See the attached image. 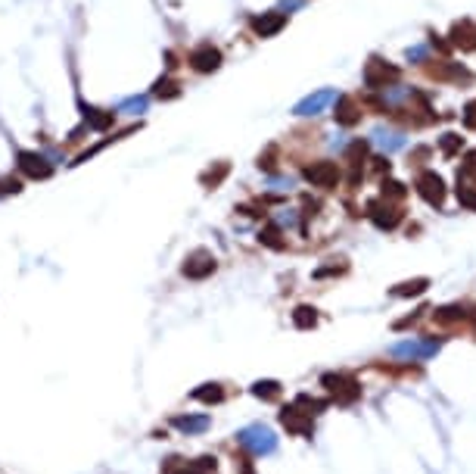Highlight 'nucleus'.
Instances as JSON below:
<instances>
[{"label": "nucleus", "instance_id": "nucleus-20", "mask_svg": "<svg viewBox=\"0 0 476 474\" xmlns=\"http://www.w3.org/2000/svg\"><path fill=\"white\" fill-rule=\"evenodd\" d=\"M252 393H256L258 399H265V403H274V399H280V384L277 380H256V384H252Z\"/></svg>", "mask_w": 476, "mask_h": 474}, {"label": "nucleus", "instance_id": "nucleus-21", "mask_svg": "<svg viewBox=\"0 0 476 474\" xmlns=\"http://www.w3.org/2000/svg\"><path fill=\"white\" fill-rule=\"evenodd\" d=\"M258 241H262L265 247H271V250H284L286 247V241H284V234H280L277 225H265L262 231H258Z\"/></svg>", "mask_w": 476, "mask_h": 474}, {"label": "nucleus", "instance_id": "nucleus-1", "mask_svg": "<svg viewBox=\"0 0 476 474\" xmlns=\"http://www.w3.org/2000/svg\"><path fill=\"white\" fill-rule=\"evenodd\" d=\"M321 387L343 406L355 403V399L362 397V384H358L352 375H345V371H327V375L321 378Z\"/></svg>", "mask_w": 476, "mask_h": 474}, {"label": "nucleus", "instance_id": "nucleus-31", "mask_svg": "<svg viewBox=\"0 0 476 474\" xmlns=\"http://www.w3.org/2000/svg\"><path fill=\"white\" fill-rule=\"evenodd\" d=\"M373 162H377V172H380V175H383V172L389 175V160H373Z\"/></svg>", "mask_w": 476, "mask_h": 474}, {"label": "nucleus", "instance_id": "nucleus-24", "mask_svg": "<svg viewBox=\"0 0 476 474\" xmlns=\"http://www.w3.org/2000/svg\"><path fill=\"white\" fill-rule=\"evenodd\" d=\"M10 193H22V178L0 175V197H10Z\"/></svg>", "mask_w": 476, "mask_h": 474}, {"label": "nucleus", "instance_id": "nucleus-3", "mask_svg": "<svg viewBox=\"0 0 476 474\" xmlns=\"http://www.w3.org/2000/svg\"><path fill=\"white\" fill-rule=\"evenodd\" d=\"M399 78H402L399 66L380 60V56H371V60H367V66H364V84H367V88H373V91L389 88V84H395Z\"/></svg>", "mask_w": 476, "mask_h": 474}, {"label": "nucleus", "instance_id": "nucleus-8", "mask_svg": "<svg viewBox=\"0 0 476 474\" xmlns=\"http://www.w3.org/2000/svg\"><path fill=\"white\" fill-rule=\"evenodd\" d=\"M280 425L290 430V434H296V437H312V434H315V421H312V415L302 412V409L296 406V403L280 409Z\"/></svg>", "mask_w": 476, "mask_h": 474}, {"label": "nucleus", "instance_id": "nucleus-17", "mask_svg": "<svg viewBox=\"0 0 476 474\" xmlns=\"http://www.w3.org/2000/svg\"><path fill=\"white\" fill-rule=\"evenodd\" d=\"M190 399H197V403H203V406H215V403L225 399V387L221 384H203L190 393Z\"/></svg>", "mask_w": 476, "mask_h": 474}, {"label": "nucleus", "instance_id": "nucleus-25", "mask_svg": "<svg viewBox=\"0 0 476 474\" xmlns=\"http://www.w3.org/2000/svg\"><path fill=\"white\" fill-rule=\"evenodd\" d=\"M258 169H265V172L277 169V147H274V143L265 150V153H258Z\"/></svg>", "mask_w": 476, "mask_h": 474}, {"label": "nucleus", "instance_id": "nucleus-13", "mask_svg": "<svg viewBox=\"0 0 476 474\" xmlns=\"http://www.w3.org/2000/svg\"><path fill=\"white\" fill-rule=\"evenodd\" d=\"M230 175V162L227 160H218V162H212L203 175H199V184H203L206 191H215V188H221V181Z\"/></svg>", "mask_w": 476, "mask_h": 474}, {"label": "nucleus", "instance_id": "nucleus-14", "mask_svg": "<svg viewBox=\"0 0 476 474\" xmlns=\"http://www.w3.org/2000/svg\"><path fill=\"white\" fill-rule=\"evenodd\" d=\"M181 82H178V78H168V75H162V78H156V82H153V97L156 100H162V103H165V100H178V97H181Z\"/></svg>", "mask_w": 476, "mask_h": 474}, {"label": "nucleus", "instance_id": "nucleus-7", "mask_svg": "<svg viewBox=\"0 0 476 474\" xmlns=\"http://www.w3.org/2000/svg\"><path fill=\"white\" fill-rule=\"evenodd\" d=\"M367 219H371L380 231H392L402 222V210L392 206L389 200H371V203H367Z\"/></svg>", "mask_w": 476, "mask_h": 474}, {"label": "nucleus", "instance_id": "nucleus-6", "mask_svg": "<svg viewBox=\"0 0 476 474\" xmlns=\"http://www.w3.org/2000/svg\"><path fill=\"white\" fill-rule=\"evenodd\" d=\"M215 269H218V260H215L209 250L199 247V250H193V253L184 260L181 275L190 278V281H206L209 275H215Z\"/></svg>", "mask_w": 476, "mask_h": 474}, {"label": "nucleus", "instance_id": "nucleus-32", "mask_svg": "<svg viewBox=\"0 0 476 474\" xmlns=\"http://www.w3.org/2000/svg\"><path fill=\"white\" fill-rule=\"evenodd\" d=\"M165 60H168V69H175V66H178V56H175V50H168V53H165Z\"/></svg>", "mask_w": 476, "mask_h": 474}, {"label": "nucleus", "instance_id": "nucleus-29", "mask_svg": "<svg viewBox=\"0 0 476 474\" xmlns=\"http://www.w3.org/2000/svg\"><path fill=\"white\" fill-rule=\"evenodd\" d=\"M458 200H461V206H467V210H476V191L458 188Z\"/></svg>", "mask_w": 476, "mask_h": 474}, {"label": "nucleus", "instance_id": "nucleus-5", "mask_svg": "<svg viewBox=\"0 0 476 474\" xmlns=\"http://www.w3.org/2000/svg\"><path fill=\"white\" fill-rule=\"evenodd\" d=\"M305 181L312 184V188H321V191H333L336 184H340V178H343V172L340 166H336L333 160H317L312 162V166H305Z\"/></svg>", "mask_w": 476, "mask_h": 474}, {"label": "nucleus", "instance_id": "nucleus-12", "mask_svg": "<svg viewBox=\"0 0 476 474\" xmlns=\"http://www.w3.org/2000/svg\"><path fill=\"white\" fill-rule=\"evenodd\" d=\"M333 119H336V125H345V128H352V125H358L362 122V106L355 103V97H340L336 100V106H333Z\"/></svg>", "mask_w": 476, "mask_h": 474}, {"label": "nucleus", "instance_id": "nucleus-19", "mask_svg": "<svg viewBox=\"0 0 476 474\" xmlns=\"http://www.w3.org/2000/svg\"><path fill=\"white\" fill-rule=\"evenodd\" d=\"M432 319H436V325H458V321L467 319V309L464 306H442L432 312Z\"/></svg>", "mask_w": 476, "mask_h": 474}, {"label": "nucleus", "instance_id": "nucleus-26", "mask_svg": "<svg viewBox=\"0 0 476 474\" xmlns=\"http://www.w3.org/2000/svg\"><path fill=\"white\" fill-rule=\"evenodd\" d=\"M408 193V188L402 181H392V178H389V181H383V200H389V197H395V200H402Z\"/></svg>", "mask_w": 476, "mask_h": 474}, {"label": "nucleus", "instance_id": "nucleus-23", "mask_svg": "<svg viewBox=\"0 0 476 474\" xmlns=\"http://www.w3.org/2000/svg\"><path fill=\"white\" fill-rule=\"evenodd\" d=\"M215 471H218V459L215 456H199L197 462L187 465L184 474H215Z\"/></svg>", "mask_w": 476, "mask_h": 474}, {"label": "nucleus", "instance_id": "nucleus-9", "mask_svg": "<svg viewBox=\"0 0 476 474\" xmlns=\"http://www.w3.org/2000/svg\"><path fill=\"white\" fill-rule=\"evenodd\" d=\"M417 193H421V197L427 200L430 206H442V200H445V181L436 175V172H421V178H417Z\"/></svg>", "mask_w": 476, "mask_h": 474}, {"label": "nucleus", "instance_id": "nucleus-11", "mask_svg": "<svg viewBox=\"0 0 476 474\" xmlns=\"http://www.w3.org/2000/svg\"><path fill=\"white\" fill-rule=\"evenodd\" d=\"M81 119L88 128H93V132H110V128L115 125L112 110H100V106H91V103H81Z\"/></svg>", "mask_w": 476, "mask_h": 474}, {"label": "nucleus", "instance_id": "nucleus-15", "mask_svg": "<svg viewBox=\"0 0 476 474\" xmlns=\"http://www.w3.org/2000/svg\"><path fill=\"white\" fill-rule=\"evenodd\" d=\"M451 44L461 50H476V28L470 23H454L451 28Z\"/></svg>", "mask_w": 476, "mask_h": 474}, {"label": "nucleus", "instance_id": "nucleus-16", "mask_svg": "<svg viewBox=\"0 0 476 474\" xmlns=\"http://www.w3.org/2000/svg\"><path fill=\"white\" fill-rule=\"evenodd\" d=\"M427 287H430V278H411V281H402V284H395L392 290V297H421V293H427Z\"/></svg>", "mask_w": 476, "mask_h": 474}, {"label": "nucleus", "instance_id": "nucleus-4", "mask_svg": "<svg viewBox=\"0 0 476 474\" xmlns=\"http://www.w3.org/2000/svg\"><path fill=\"white\" fill-rule=\"evenodd\" d=\"M16 166L25 178H32V181H47V178L53 175V162H50L44 153H38V150H19Z\"/></svg>", "mask_w": 476, "mask_h": 474}, {"label": "nucleus", "instance_id": "nucleus-30", "mask_svg": "<svg viewBox=\"0 0 476 474\" xmlns=\"http://www.w3.org/2000/svg\"><path fill=\"white\" fill-rule=\"evenodd\" d=\"M240 474H256V468H252L249 459H243V462H240Z\"/></svg>", "mask_w": 476, "mask_h": 474}, {"label": "nucleus", "instance_id": "nucleus-22", "mask_svg": "<svg viewBox=\"0 0 476 474\" xmlns=\"http://www.w3.org/2000/svg\"><path fill=\"white\" fill-rule=\"evenodd\" d=\"M175 428H181L184 434H197V430H206L209 428V418L203 415V418H190V415H178L175 421H171Z\"/></svg>", "mask_w": 476, "mask_h": 474}, {"label": "nucleus", "instance_id": "nucleus-2", "mask_svg": "<svg viewBox=\"0 0 476 474\" xmlns=\"http://www.w3.org/2000/svg\"><path fill=\"white\" fill-rule=\"evenodd\" d=\"M221 63H225V56H221V50L212 44V41H203V44H197L187 53V66L193 72H199V75H212V72L221 69Z\"/></svg>", "mask_w": 476, "mask_h": 474}, {"label": "nucleus", "instance_id": "nucleus-27", "mask_svg": "<svg viewBox=\"0 0 476 474\" xmlns=\"http://www.w3.org/2000/svg\"><path fill=\"white\" fill-rule=\"evenodd\" d=\"M458 147H464V141H461L458 134H445V138H442V153L445 156H454V153H458Z\"/></svg>", "mask_w": 476, "mask_h": 474}, {"label": "nucleus", "instance_id": "nucleus-18", "mask_svg": "<svg viewBox=\"0 0 476 474\" xmlns=\"http://www.w3.org/2000/svg\"><path fill=\"white\" fill-rule=\"evenodd\" d=\"M293 328H299V331H312L317 325V309L315 306H296L293 309Z\"/></svg>", "mask_w": 476, "mask_h": 474}, {"label": "nucleus", "instance_id": "nucleus-28", "mask_svg": "<svg viewBox=\"0 0 476 474\" xmlns=\"http://www.w3.org/2000/svg\"><path fill=\"white\" fill-rule=\"evenodd\" d=\"M461 178H470V181H476V150H473V153H467L464 166H461Z\"/></svg>", "mask_w": 476, "mask_h": 474}, {"label": "nucleus", "instance_id": "nucleus-10", "mask_svg": "<svg viewBox=\"0 0 476 474\" xmlns=\"http://www.w3.org/2000/svg\"><path fill=\"white\" fill-rule=\"evenodd\" d=\"M249 28L258 34V38H274L277 32L286 28V13H262V16H252L249 19Z\"/></svg>", "mask_w": 476, "mask_h": 474}]
</instances>
